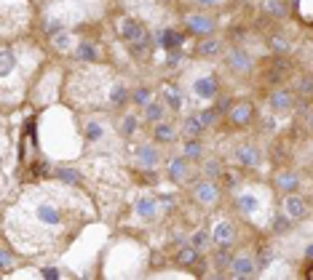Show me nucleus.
<instances>
[{"label": "nucleus", "mask_w": 313, "mask_h": 280, "mask_svg": "<svg viewBox=\"0 0 313 280\" xmlns=\"http://www.w3.org/2000/svg\"><path fill=\"white\" fill-rule=\"evenodd\" d=\"M185 24H188V30H190L193 35H209V32L214 30V21L209 19V16H204V14L188 16V19H185Z\"/></svg>", "instance_id": "423d86ee"}, {"label": "nucleus", "mask_w": 313, "mask_h": 280, "mask_svg": "<svg viewBox=\"0 0 313 280\" xmlns=\"http://www.w3.org/2000/svg\"><path fill=\"white\" fill-rule=\"evenodd\" d=\"M228 67L233 69V72H249L252 69V56L247 51H241V48H233L228 54Z\"/></svg>", "instance_id": "20e7f679"}, {"label": "nucleus", "mask_w": 313, "mask_h": 280, "mask_svg": "<svg viewBox=\"0 0 313 280\" xmlns=\"http://www.w3.org/2000/svg\"><path fill=\"white\" fill-rule=\"evenodd\" d=\"M121 35L126 38V43H134V40H139L142 38V27L137 24V21H131V19H126V21H121Z\"/></svg>", "instance_id": "f3484780"}, {"label": "nucleus", "mask_w": 313, "mask_h": 280, "mask_svg": "<svg viewBox=\"0 0 313 280\" xmlns=\"http://www.w3.org/2000/svg\"><path fill=\"white\" fill-rule=\"evenodd\" d=\"M286 72H289V62L286 59H276L271 64V69H268V75H265V78H268L271 83H278V80H281Z\"/></svg>", "instance_id": "6ab92c4d"}, {"label": "nucleus", "mask_w": 313, "mask_h": 280, "mask_svg": "<svg viewBox=\"0 0 313 280\" xmlns=\"http://www.w3.org/2000/svg\"><path fill=\"white\" fill-rule=\"evenodd\" d=\"M75 56H78L80 62H97V48H94L91 43H86V40H83V43H78Z\"/></svg>", "instance_id": "bb28decb"}, {"label": "nucleus", "mask_w": 313, "mask_h": 280, "mask_svg": "<svg viewBox=\"0 0 313 280\" xmlns=\"http://www.w3.org/2000/svg\"><path fill=\"white\" fill-rule=\"evenodd\" d=\"M230 262H233V256L225 253V251H219V253H217V259H214V264L219 267V270H225V267H230Z\"/></svg>", "instance_id": "79ce46f5"}, {"label": "nucleus", "mask_w": 313, "mask_h": 280, "mask_svg": "<svg viewBox=\"0 0 313 280\" xmlns=\"http://www.w3.org/2000/svg\"><path fill=\"white\" fill-rule=\"evenodd\" d=\"M131 99H134V104H137V107H147V104H150V99H153V91H150L147 86H139V88L131 93Z\"/></svg>", "instance_id": "7c9ffc66"}, {"label": "nucleus", "mask_w": 313, "mask_h": 280, "mask_svg": "<svg viewBox=\"0 0 313 280\" xmlns=\"http://www.w3.org/2000/svg\"><path fill=\"white\" fill-rule=\"evenodd\" d=\"M295 91L300 93V96H313V75H297Z\"/></svg>", "instance_id": "b1692460"}, {"label": "nucleus", "mask_w": 313, "mask_h": 280, "mask_svg": "<svg viewBox=\"0 0 313 280\" xmlns=\"http://www.w3.org/2000/svg\"><path fill=\"white\" fill-rule=\"evenodd\" d=\"M137 160L142 163V166H150L153 168L155 163H158V149L153 144H142V147H137Z\"/></svg>", "instance_id": "2eb2a0df"}, {"label": "nucleus", "mask_w": 313, "mask_h": 280, "mask_svg": "<svg viewBox=\"0 0 313 280\" xmlns=\"http://www.w3.org/2000/svg\"><path fill=\"white\" fill-rule=\"evenodd\" d=\"M145 110V120L147 123H158L161 118H164V112H166V107L164 104H158V101H150L147 107H142Z\"/></svg>", "instance_id": "5701e85b"}, {"label": "nucleus", "mask_w": 313, "mask_h": 280, "mask_svg": "<svg viewBox=\"0 0 313 280\" xmlns=\"http://www.w3.org/2000/svg\"><path fill=\"white\" fill-rule=\"evenodd\" d=\"M257 270H260L257 262H254L252 256H247V253L236 256V259L230 262V275H233V277H249V275H254Z\"/></svg>", "instance_id": "f03ea898"}, {"label": "nucleus", "mask_w": 313, "mask_h": 280, "mask_svg": "<svg viewBox=\"0 0 313 280\" xmlns=\"http://www.w3.org/2000/svg\"><path fill=\"white\" fill-rule=\"evenodd\" d=\"M217 51H219V40H204L198 45V54L201 56H214Z\"/></svg>", "instance_id": "e433bc0d"}, {"label": "nucleus", "mask_w": 313, "mask_h": 280, "mask_svg": "<svg viewBox=\"0 0 313 280\" xmlns=\"http://www.w3.org/2000/svg\"><path fill=\"white\" fill-rule=\"evenodd\" d=\"M161 203H166V206H171V203H174V197H171V195H161Z\"/></svg>", "instance_id": "864d4df0"}, {"label": "nucleus", "mask_w": 313, "mask_h": 280, "mask_svg": "<svg viewBox=\"0 0 313 280\" xmlns=\"http://www.w3.org/2000/svg\"><path fill=\"white\" fill-rule=\"evenodd\" d=\"M158 43L164 45L166 51H177L180 45L185 43V35L177 32V30H164V32H161V38H158Z\"/></svg>", "instance_id": "f8f14e48"}, {"label": "nucleus", "mask_w": 313, "mask_h": 280, "mask_svg": "<svg viewBox=\"0 0 313 280\" xmlns=\"http://www.w3.org/2000/svg\"><path fill=\"white\" fill-rule=\"evenodd\" d=\"M238 184V176H236V173H228V176H225V187H236Z\"/></svg>", "instance_id": "3c124183"}, {"label": "nucleus", "mask_w": 313, "mask_h": 280, "mask_svg": "<svg viewBox=\"0 0 313 280\" xmlns=\"http://www.w3.org/2000/svg\"><path fill=\"white\" fill-rule=\"evenodd\" d=\"M268 104H271V110H289L292 107V93L286 88H276V91H271Z\"/></svg>", "instance_id": "9b49d317"}, {"label": "nucleus", "mask_w": 313, "mask_h": 280, "mask_svg": "<svg viewBox=\"0 0 313 280\" xmlns=\"http://www.w3.org/2000/svg\"><path fill=\"white\" fill-rule=\"evenodd\" d=\"M273 184H276L278 192H295L297 187H300V176H297L295 171H278L276 176H273Z\"/></svg>", "instance_id": "7ed1b4c3"}, {"label": "nucleus", "mask_w": 313, "mask_h": 280, "mask_svg": "<svg viewBox=\"0 0 313 280\" xmlns=\"http://www.w3.org/2000/svg\"><path fill=\"white\" fill-rule=\"evenodd\" d=\"M284 211L292 216V219H303L308 214V206L303 197H297V195H286V200H284Z\"/></svg>", "instance_id": "1a4fd4ad"}, {"label": "nucleus", "mask_w": 313, "mask_h": 280, "mask_svg": "<svg viewBox=\"0 0 313 280\" xmlns=\"http://www.w3.org/2000/svg\"><path fill=\"white\" fill-rule=\"evenodd\" d=\"M214 110H217L219 115H222V112H230V110H233V107H230V99H228V96H222V99H217V104H214Z\"/></svg>", "instance_id": "49530a36"}, {"label": "nucleus", "mask_w": 313, "mask_h": 280, "mask_svg": "<svg viewBox=\"0 0 313 280\" xmlns=\"http://www.w3.org/2000/svg\"><path fill=\"white\" fill-rule=\"evenodd\" d=\"M35 173H40V176L49 173V163H38V166H35Z\"/></svg>", "instance_id": "603ef678"}, {"label": "nucleus", "mask_w": 313, "mask_h": 280, "mask_svg": "<svg viewBox=\"0 0 313 280\" xmlns=\"http://www.w3.org/2000/svg\"><path fill=\"white\" fill-rule=\"evenodd\" d=\"M153 136H155L158 144H171L174 139H177V128H171V125H166V123H158L155 131H153Z\"/></svg>", "instance_id": "dca6fc26"}, {"label": "nucleus", "mask_w": 313, "mask_h": 280, "mask_svg": "<svg viewBox=\"0 0 313 280\" xmlns=\"http://www.w3.org/2000/svg\"><path fill=\"white\" fill-rule=\"evenodd\" d=\"M174 262H177L180 267H193L195 262H198V248H195L193 243H190V246H185V248H180L177 256H174Z\"/></svg>", "instance_id": "4468645a"}, {"label": "nucleus", "mask_w": 313, "mask_h": 280, "mask_svg": "<svg viewBox=\"0 0 313 280\" xmlns=\"http://www.w3.org/2000/svg\"><path fill=\"white\" fill-rule=\"evenodd\" d=\"M292 3H295V6H297V0H292Z\"/></svg>", "instance_id": "13d9d810"}, {"label": "nucleus", "mask_w": 313, "mask_h": 280, "mask_svg": "<svg viewBox=\"0 0 313 280\" xmlns=\"http://www.w3.org/2000/svg\"><path fill=\"white\" fill-rule=\"evenodd\" d=\"M201 142H198V139H188V142H185L182 144V155L185 158H188V160H198L201 158Z\"/></svg>", "instance_id": "cd10ccee"}, {"label": "nucleus", "mask_w": 313, "mask_h": 280, "mask_svg": "<svg viewBox=\"0 0 313 280\" xmlns=\"http://www.w3.org/2000/svg\"><path fill=\"white\" fill-rule=\"evenodd\" d=\"M16 59H14V51L8 48V45H3V51H0V75H8L11 69H14Z\"/></svg>", "instance_id": "a878e982"}, {"label": "nucleus", "mask_w": 313, "mask_h": 280, "mask_svg": "<svg viewBox=\"0 0 313 280\" xmlns=\"http://www.w3.org/2000/svg\"><path fill=\"white\" fill-rule=\"evenodd\" d=\"M180 59H182L180 48H177V51H169V59H166V64H169V67H177V64H180Z\"/></svg>", "instance_id": "09e8293b"}, {"label": "nucleus", "mask_w": 313, "mask_h": 280, "mask_svg": "<svg viewBox=\"0 0 313 280\" xmlns=\"http://www.w3.org/2000/svg\"><path fill=\"white\" fill-rule=\"evenodd\" d=\"M134 211L139 214V216H155V200L153 197H139V200L134 203Z\"/></svg>", "instance_id": "4be33fe9"}, {"label": "nucleus", "mask_w": 313, "mask_h": 280, "mask_svg": "<svg viewBox=\"0 0 313 280\" xmlns=\"http://www.w3.org/2000/svg\"><path fill=\"white\" fill-rule=\"evenodd\" d=\"M99 136H102V128L97 123H88L86 125V139H88V142H94V139H99Z\"/></svg>", "instance_id": "c03bdc74"}, {"label": "nucleus", "mask_w": 313, "mask_h": 280, "mask_svg": "<svg viewBox=\"0 0 313 280\" xmlns=\"http://www.w3.org/2000/svg\"><path fill=\"white\" fill-rule=\"evenodd\" d=\"M150 45H153V38H150V35H142L139 40L131 43V51H134L137 56H147V54H150Z\"/></svg>", "instance_id": "2f4dec72"}, {"label": "nucleus", "mask_w": 313, "mask_h": 280, "mask_svg": "<svg viewBox=\"0 0 313 280\" xmlns=\"http://www.w3.org/2000/svg\"><path fill=\"white\" fill-rule=\"evenodd\" d=\"M268 262H271V251L262 248V251H260V262H257V267L262 270V267H268Z\"/></svg>", "instance_id": "8fccbe9b"}, {"label": "nucleus", "mask_w": 313, "mask_h": 280, "mask_svg": "<svg viewBox=\"0 0 313 280\" xmlns=\"http://www.w3.org/2000/svg\"><path fill=\"white\" fill-rule=\"evenodd\" d=\"M209 240H212V238H209V232H204V230L193 232V238H190V243H193L195 248H204V246H209Z\"/></svg>", "instance_id": "4c0bfd02"}, {"label": "nucleus", "mask_w": 313, "mask_h": 280, "mask_svg": "<svg viewBox=\"0 0 313 280\" xmlns=\"http://www.w3.org/2000/svg\"><path fill=\"white\" fill-rule=\"evenodd\" d=\"M126 101H129V88L121 86V83H115L113 91H110V104H113V107H123Z\"/></svg>", "instance_id": "412c9836"}, {"label": "nucleus", "mask_w": 313, "mask_h": 280, "mask_svg": "<svg viewBox=\"0 0 313 280\" xmlns=\"http://www.w3.org/2000/svg\"><path fill=\"white\" fill-rule=\"evenodd\" d=\"M0 270H3V272L11 270V253H8V246H3V256H0Z\"/></svg>", "instance_id": "a18cd8bd"}, {"label": "nucleus", "mask_w": 313, "mask_h": 280, "mask_svg": "<svg viewBox=\"0 0 313 280\" xmlns=\"http://www.w3.org/2000/svg\"><path fill=\"white\" fill-rule=\"evenodd\" d=\"M233 238H236V230H233L230 221H219V224L212 230V240L217 243V246H230Z\"/></svg>", "instance_id": "6e6552de"}, {"label": "nucleus", "mask_w": 313, "mask_h": 280, "mask_svg": "<svg viewBox=\"0 0 313 280\" xmlns=\"http://www.w3.org/2000/svg\"><path fill=\"white\" fill-rule=\"evenodd\" d=\"M182 131L188 139H195L201 131H204V123H201V115H190V118H185L182 123Z\"/></svg>", "instance_id": "a211bd4d"}, {"label": "nucleus", "mask_w": 313, "mask_h": 280, "mask_svg": "<svg viewBox=\"0 0 313 280\" xmlns=\"http://www.w3.org/2000/svg\"><path fill=\"white\" fill-rule=\"evenodd\" d=\"M201 173H204V179H212V182H217L219 176H222V163H219L217 158L206 160V163H204V168H201Z\"/></svg>", "instance_id": "aec40b11"}, {"label": "nucleus", "mask_w": 313, "mask_h": 280, "mask_svg": "<svg viewBox=\"0 0 313 280\" xmlns=\"http://www.w3.org/2000/svg\"><path fill=\"white\" fill-rule=\"evenodd\" d=\"M289 227H292V216H289L286 211L273 216V230L278 232V235H281V232H289Z\"/></svg>", "instance_id": "473e14b6"}, {"label": "nucleus", "mask_w": 313, "mask_h": 280, "mask_svg": "<svg viewBox=\"0 0 313 280\" xmlns=\"http://www.w3.org/2000/svg\"><path fill=\"white\" fill-rule=\"evenodd\" d=\"M236 160L241 163L243 168H254V166L260 163V152H257L252 144H243V147L236 149Z\"/></svg>", "instance_id": "9d476101"}, {"label": "nucleus", "mask_w": 313, "mask_h": 280, "mask_svg": "<svg viewBox=\"0 0 313 280\" xmlns=\"http://www.w3.org/2000/svg\"><path fill=\"white\" fill-rule=\"evenodd\" d=\"M265 14L276 16V19H284L286 16V3L284 0H265Z\"/></svg>", "instance_id": "393cba45"}, {"label": "nucleus", "mask_w": 313, "mask_h": 280, "mask_svg": "<svg viewBox=\"0 0 313 280\" xmlns=\"http://www.w3.org/2000/svg\"><path fill=\"white\" fill-rule=\"evenodd\" d=\"M236 206L241 208V214H254V208H257V200H254V195L243 192L236 197Z\"/></svg>", "instance_id": "c85d7f7f"}, {"label": "nucleus", "mask_w": 313, "mask_h": 280, "mask_svg": "<svg viewBox=\"0 0 313 280\" xmlns=\"http://www.w3.org/2000/svg\"><path fill=\"white\" fill-rule=\"evenodd\" d=\"M300 115H303V120L308 123V128H313V104H303V107H300Z\"/></svg>", "instance_id": "37998d69"}, {"label": "nucleus", "mask_w": 313, "mask_h": 280, "mask_svg": "<svg viewBox=\"0 0 313 280\" xmlns=\"http://www.w3.org/2000/svg\"><path fill=\"white\" fill-rule=\"evenodd\" d=\"M252 118H254V107L249 101H241V104H236V107L230 110V123L233 125H249Z\"/></svg>", "instance_id": "0eeeda50"}, {"label": "nucleus", "mask_w": 313, "mask_h": 280, "mask_svg": "<svg viewBox=\"0 0 313 280\" xmlns=\"http://www.w3.org/2000/svg\"><path fill=\"white\" fill-rule=\"evenodd\" d=\"M305 256H308V259H313V246H308V248H305Z\"/></svg>", "instance_id": "6e6d98bb"}, {"label": "nucleus", "mask_w": 313, "mask_h": 280, "mask_svg": "<svg viewBox=\"0 0 313 280\" xmlns=\"http://www.w3.org/2000/svg\"><path fill=\"white\" fill-rule=\"evenodd\" d=\"M164 96H166V101H169L171 110H180L182 107V96L177 93V88H174V86H166L164 88Z\"/></svg>", "instance_id": "f704fd0d"}, {"label": "nucleus", "mask_w": 313, "mask_h": 280, "mask_svg": "<svg viewBox=\"0 0 313 280\" xmlns=\"http://www.w3.org/2000/svg\"><path fill=\"white\" fill-rule=\"evenodd\" d=\"M166 173H169V179H171V182H182V179H185V173H188V158H185V155H182V158H171V160H169V171H166Z\"/></svg>", "instance_id": "ddd939ff"}, {"label": "nucleus", "mask_w": 313, "mask_h": 280, "mask_svg": "<svg viewBox=\"0 0 313 280\" xmlns=\"http://www.w3.org/2000/svg\"><path fill=\"white\" fill-rule=\"evenodd\" d=\"M198 3H206L209 6V3H217V0H198Z\"/></svg>", "instance_id": "4d7b16f0"}, {"label": "nucleus", "mask_w": 313, "mask_h": 280, "mask_svg": "<svg viewBox=\"0 0 313 280\" xmlns=\"http://www.w3.org/2000/svg\"><path fill=\"white\" fill-rule=\"evenodd\" d=\"M193 195H195V200L204 203V206H214L219 200V187L212 182V179H204L193 187Z\"/></svg>", "instance_id": "f257e3e1"}, {"label": "nucleus", "mask_w": 313, "mask_h": 280, "mask_svg": "<svg viewBox=\"0 0 313 280\" xmlns=\"http://www.w3.org/2000/svg\"><path fill=\"white\" fill-rule=\"evenodd\" d=\"M217 110L214 107H209V110H204L201 112V123H204V128H209V125H214V120H217Z\"/></svg>", "instance_id": "ea45409f"}, {"label": "nucleus", "mask_w": 313, "mask_h": 280, "mask_svg": "<svg viewBox=\"0 0 313 280\" xmlns=\"http://www.w3.org/2000/svg\"><path fill=\"white\" fill-rule=\"evenodd\" d=\"M54 45H56V48H67V45H70V38H67V35L64 32H59V35H54Z\"/></svg>", "instance_id": "de8ad7c7"}, {"label": "nucleus", "mask_w": 313, "mask_h": 280, "mask_svg": "<svg viewBox=\"0 0 313 280\" xmlns=\"http://www.w3.org/2000/svg\"><path fill=\"white\" fill-rule=\"evenodd\" d=\"M193 91L198 93L201 99H214L217 93H219V80H217L214 75H209V78H201V80H195Z\"/></svg>", "instance_id": "39448f33"}, {"label": "nucleus", "mask_w": 313, "mask_h": 280, "mask_svg": "<svg viewBox=\"0 0 313 280\" xmlns=\"http://www.w3.org/2000/svg\"><path fill=\"white\" fill-rule=\"evenodd\" d=\"M43 275L46 277H59V272H56V270H43Z\"/></svg>", "instance_id": "5fc2aeb1"}, {"label": "nucleus", "mask_w": 313, "mask_h": 280, "mask_svg": "<svg viewBox=\"0 0 313 280\" xmlns=\"http://www.w3.org/2000/svg\"><path fill=\"white\" fill-rule=\"evenodd\" d=\"M118 131H121V136H131L137 131V118L134 115H126V118L118 123Z\"/></svg>", "instance_id": "c9c22d12"}, {"label": "nucleus", "mask_w": 313, "mask_h": 280, "mask_svg": "<svg viewBox=\"0 0 313 280\" xmlns=\"http://www.w3.org/2000/svg\"><path fill=\"white\" fill-rule=\"evenodd\" d=\"M38 216L46 221V224H59V221H62L59 211H56V208H51V206H40V208H38Z\"/></svg>", "instance_id": "c756f323"}, {"label": "nucleus", "mask_w": 313, "mask_h": 280, "mask_svg": "<svg viewBox=\"0 0 313 280\" xmlns=\"http://www.w3.org/2000/svg\"><path fill=\"white\" fill-rule=\"evenodd\" d=\"M56 179L67 184H80V173L75 168H56Z\"/></svg>", "instance_id": "72a5a7b5"}, {"label": "nucleus", "mask_w": 313, "mask_h": 280, "mask_svg": "<svg viewBox=\"0 0 313 280\" xmlns=\"http://www.w3.org/2000/svg\"><path fill=\"white\" fill-rule=\"evenodd\" d=\"M271 48H273L276 54H286V51H289V43L281 38V35H273V38H271Z\"/></svg>", "instance_id": "58836bf2"}, {"label": "nucleus", "mask_w": 313, "mask_h": 280, "mask_svg": "<svg viewBox=\"0 0 313 280\" xmlns=\"http://www.w3.org/2000/svg\"><path fill=\"white\" fill-rule=\"evenodd\" d=\"M43 30L49 32V35H59V32H62V21H56V19H46V21H43Z\"/></svg>", "instance_id": "a19ab883"}]
</instances>
